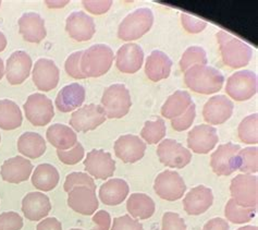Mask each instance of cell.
Here are the masks:
<instances>
[{
	"instance_id": "obj_1",
	"label": "cell",
	"mask_w": 258,
	"mask_h": 230,
	"mask_svg": "<svg viewBox=\"0 0 258 230\" xmlns=\"http://www.w3.org/2000/svg\"><path fill=\"white\" fill-rule=\"evenodd\" d=\"M184 82L193 92L209 95L222 89L225 77L216 68L209 66H194L185 71Z\"/></svg>"
},
{
	"instance_id": "obj_2",
	"label": "cell",
	"mask_w": 258,
	"mask_h": 230,
	"mask_svg": "<svg viewBox=\"0 0 258 230\" xmlns=\"http://www.w3.org/2000/svg\"><path fill=\"white\" fill-rule=\"evenodd\" d=\"M216 37L220 46L222 60L227 66L239 69L249 64L253 53L250 46L223 31L217 33Z\"/></svg>"
},
{
	"instance_id": "obj_3",
	"label": "cell",
	"mask_w": 258,
	"mask_h": 230,
	"mask_svg": "<svg viewBox=\"0 0 258 230\" xmlns=\"http://www.w3.org/2000/svg\"><path fill=\"white\" fill-rule=\"evenodd\" d=\"M113 59V51L109 46L95 44L83 51L81 70L86 78H99L109 71Z\"/></svg>"
},
{
	"instance_id": "obj_4",
	"label": "cell",
	"mask_w": 258,
	"mask_h": 230,
	"mask_svg": "<svg viewBox=\"0 0 258 230\" xmlns=\"http://www.w3.org/2000/svg\"><path fill=\"white\" fill-rule=\"evenodd\" d=\"M153 22L154 15L151 9H137L122 20L118 28V37L125 42L139 39L151 30Z\"/></svg>"
},
{
	"instance_id": "obj_5",
	"label": "cell",
	"mask_w": 258,
	"mask_h": 230,
	"mask_svg": "<svg viewBox=\"0 0 258 230\" xmlns=\"http://www.w3.org/2000/svg\"><path fill=\"white\" fill-rule=\"evenodd\" d=\"M101 107L107 118L119 119L127 114L132 106L130 92L124 84H112L105 90L101 97Z\"/></svg>"
},
{
	"instance_id": "obj_6",
	"label": "cell",
	"mask_w": 258,
	"mask_h": 230,
	"mask_svg": "<svg viewBox=\"0 0 258 230\" xmlns=\"http://www.w3.org/2000/svg\"><path fill=\"white\" fill-rule=\"evenodd\" d=\"M258 179L253 175H239L231 181V197L237 205L257 209Z\"/></svg>"
},
{
	"instance_id": "obj_7",
	"label": "cell",
	"mask_w": 258,
	"mask_h": 230,
	"mask_svg": "<svg viewBox=\"0 0 258 230\" xmlns=\"http://www.w3.org/2000/svg\"><path fill=\"white\" fill-rule=\"evenodd\" d=\"M26 119L35 127H43L48 125L55 116L52 101L44 94L35 93L28 97L23 105Z\"/></svg>"
},
{
	"instance_id": "obj_8",
	"label": "cell",
	"mask_w": 258,
	"mask_h": 230,
	"mask_svg": "<svg viewBox=\"0 0 258 230\" xmlns=\"http://www.w3.org/2000/svg\"><path fill=\"white\" fill-rule=\"evenodd\" d=\"M226 92L231 98L237 101L252 98L257 93V76L249 70L235 72L227 81Z\"/></svg>"
},
{
	"instance_id": "obj_9",
	"label": "cell",
	"mask_w": 258,
	"mask_h": 230,
	"mask_svg": "<svg viewBox=\"0 0 258 230\" xmlns=\"http://www.w3.org/2000/svg\"><path fill=\"white\" fill-rule=\"evenodd\" d=\"M154 190L162 200L173 202L183 197L186 191V185L178 172L166 170L155 179Z\"/></svg>"
},
{
	"instance_id": "obj_10",
	"label": "cell",
	"mask_w": 258,
	"mask_h": 230,
	"mask_svg": "<svg viewBox=\"0 0 258 230\" xmlns=\"http://www.w3.org/2000/svg\"><path fill=\"white\" fill-rule=\"evenodd\" d=\"M240 151L241 146L231 142L219 145L210 158V166L213 168V171L218 176H230L237 170L239 168L237 155Z\"/></svg>"
},
{
	"instance_id": "obj_11",
	"label": "cell",
	"mask_w": 258,
	"mask_h": 230,
	"mask_svg": "<svg viewBox=\"0 0 258 230\" xmlns=\"http://www.w3.org/2000/svg\"><path fill=\"white\" fill-rule=\"evenodd\" d=\"M107 117L100 105L90 104L74 111L70 119V126L78 132H87L95 130L103 125Z\"/></svg>"
},
{
	"instance_id": "obj_12",
	"label": "cell",
	"mask_w": 258,
	"mask_h": 230,
	"mask_svg": "<svg viewBox=\"0 0 258 230\" xmlns=\"http://www.w3.org/2000/svg\"><path fill=\"white\" fill-rule=\"evenodd\" d=\"M157 155L161 163L170 168L181 169L192 160V153L172 139L161 142L157 148Z\"/></svg>"
},
{
	"instance_id": "obj_13",
	"label": "cell",
	"mask_w": 258,
	"mask_h": 230,
	"mask_svg": "<svg viewBox=\"0 0 258 230\" xmlns=\"http://www.w3.org/2000/svg\"><path fill=\"white\" fill-rule=\"evenodd\" d=\"M85 170L94 178L105 180L110 178L115 171V161L111 154L104 150H92L84 160Z\"/></svg>"
},
{
	"instance_id": "obj_14",
	"label": "cell",
	"mask_w": 258,
	"mask_h": 230,
	"mask_svg": "<svg viewBox=\"0 0 258 230\" xmlns=\"http://www.w3.org/2000/svg\"><path fill=\"white\" fill-rule=\"evenodd\" d=\"M32 76L33 82L39 91L49 92L57 87L59 83L60 71L52 60L40 58L34 66Z\"/></svg>"
},
{
	"instance_id": "obj_15",
	"label": "cell",
	"mask_w": 258,
	"mask_h": 230,
	"mask_svg": "<svg viewBox=\"0 0 258 230\" xmlns=\"http://www.w3.org/2000/svg\"><path fill=\"white\" fill-rule=\"evenodd\" d=\"M219 137L217 129L209 125L194 127L187 134V146L194 153L207 154L218 143Z\"/></svg>"
},
{
	"instance_id": "obj_16",
	"label": "cell",
	"mask_w": 258,
	"mask_h": 230,
	"mask_svg": "<svg viewBox=\"0 0 258 230\" xmlns=\"http://www.w3.org/2000/svg\"><path fill=\"white\" fill-rule=\"evenodd\" d=\"M145 151L146 144L137 135H122L114 142L115 156L126 164L137 163L143 158Z\"/></svg>"
},
{
	"instance_id": "obj_17",
	"label": "cell",
	"mask_w": 258,
	"mask_h": 230,
	"mask_svg": "<svg viewBox=\"0 0 258 230\" xmlns=\"http://www.w3.org/2000/svg\"><path fill=\"white\" fill-rule=\"evenodd\" d=\"M32 58L23 50H17L11 53L7 60L6 77L11 85L23 83L29 78L32 69Z\"/></svg>"
},
{
	"instance_id": "obj_18",
	"label": "cell",
	"mask_w": 258,
	"mask_h": 230,
	"mask_svg": "<svg viewBox=\"0 0 258 230\" xmlns=\"http://www.w3.org/2000/svg\"><path fill=\"white\" fill-rule=\"evenodd\" d=\"M68 205L74 212L85 216L93 215L99 206L96 191L87 187H76L68 193Z\"/></svg>"
},
{
	"instance_id": "obj_19",
	"label": "cell",
	"mask_w": 258,
	"mask_h": 230,
	"mask_svg": "<svg viewBox=\"0 0 258 230\" xmlns=\"http://www.w3.org/2000/svg\"><path fill=\"white\" fill-rule=\"evenodd\" d=\"M234 105L225 95H216L210 98L203 108V117L209 125H221L232 116Z\"/></svg>"
},
{
	"instance_id": "obj_20",
	"label": "cell",
	"mask_w": 258,
	"mask_h": 230,
	"mask_svg": "<svg viewBox=\"0 0 258 230\" xmlns=\"http://www.w3.org/2000/svg\"><path fill=\"white\" fill-rule=\"evenodd\" d=\"M66 31L71 38L78 42H86L92 39L96 28L92 17L87 16L83 11H76L67 18Z\"/></svg>"
},
{
	"instance_id": "obj_21",
	"label": "cell",
	"mask_w": 258,
	"mask_h": 230,
	"mask_svg": "<svg viewBox=\"0 0 258 230\" xmlns=\"http://www.w3.org/2000/svg\"><path fill=\"white\" fill-rule=\"evenodd\" d=\"M117 68L123 73L133 74L138 72L144 62V51L141 46L135 43H128L121 46L117 51Z\"/></svg>"
},
{
	"instance_id": "obj_22",
	"label": "cell",
	"mask_w": 258,
	"mask_h": 230,
	"mask_svg": "<svg viewBox=\"0 0 258 230\" xmlns=\"http://www.w3.org/2000/svg\"><path fill=\"white\" fill-rule=\"evenodd\" d=\"M19 32L26 42L36 44L42 42L47 35L44 19L35 12L23 13L19 19Z\"/></svg>"
},
{
	"instance_id": "obj_23",
	"label": "cell",
	"mask_w": 258,
	"mask_h": 230,
	"mask_svg": "<svg viewBox=\"0 0 258 230\" xmlns=\"http://www.w3.org/2000/svg\"><path fill=\"white\" fill-rule=\"evenodd\" d=\"M33 170V165L29 159L22 156H16L5 160L2 166L3 180L9 182V184H21L30 178Z\"/></svg>"
},
{
	"instance_id": "obj_24",
	"label": "cell",
	"mask_w": 258,
	"mask_h": 230,
	"mask_svg": "<svg viewBox=\"0 0 258 230\" xmlns=\"http://www.w3.org/2000/svg\"><path fill=\"white\" fill-rule=\"evenodd\" d=\"M50 211V200L44 193L30 192L22 200V212L29 220L38 221L44 219Z\"/></svg>"
},
{
	"instance_id": "obj_25",
	"label": "cell",
	"mask_w": 258,
	"mask_h": 230,
	"mask_svg": "<svg viewBox=\"0 0 258 230\" xmlns=\"http://www.w3.org/2000/svg\"><path fill=\"white\" fill-rule=\"evenodd\" d=\"M214 203V194L212 189L205 186L193 188L183 200L185 212L188 215H201L208 211Z\"/></svg>"
},
{
	"instance_id": "obj_26",
	"label": "cell",
	"mask_w": 258,
	"mask_h": 230,
	"mask_svg": "<svg viewBox=\"0 0 258 230\" xmlns=\"http://www.w3.org/2000/svg\"><path fill=\"white\" fill-rule=\"evenodd\" d=\"M85 100V89L79 83H71L60 90L56 97V107L61 112H70L82 106Z\"/></svg>"
},
{
	"instance_id": "obj_27",
	"label": "cell",
	"mask_w": 258,
	"mask_h": 230,
	"mask_svg": "<svg viewBox=\"0 0 258 230\" xmlns=\"http://www.w3.org/2000/svg\"><path fill=\"white\" fill-rule=\"evenodd\" d=\"M172 62L165 52L154 50L147 57L145 65V74L153 82L167 79L170 76Z\"/></svg>"
},
{
	"instance_id": "obj_28",
	"label": "cell",
	"mask_w": 258,
	"mask_h": 230,
	"mask_svg": "<svg viewBox=\"0 0 258 230\" xmlns=\"http://www.w3.org/2000/svg\"><path fill=\"white\" fill-rule=\"evenodd\" d=\"M130 191L126 181L120 178H113L106 181L99 189V199L106 205L115 206L123 202Z\"/></svg>"
},
{
	"instance_id": "obj_29",
	"label": "cell",
	"mask_w": 258,
	"mask_h": 230,
	"mask_svg": "<svg viewBox=\"0 0 258 230\" xmlns=\"http://www.w3.org/2000/svg\"><path fill=\"white\" fill-rule=\"evenodd\" d=\"M47 140L59 151H68L78 143V135L70 127L55 124L47 129Z\"/></svg>"
},
{
	"instance_id": "obj_30",
	"label": "cell",
	"mask_w": 258,
	"mask_h": 230,
	"mask_svg": "<svg viewBox=\"0 0 258 230\" xmlns=\"http://www.w3.org/2000/svg\"><path fill=\"white\" fill-rule=\"evenodd\" d=\"M60 176L55 166L50 164L38 165L32 176V185L40 191L48 192L59 184Z\"/></svg>"
},
{
	"instance_id": "obj_31",
	"label": "cell",
	"mask_w": 258,
	"mask_h": 230,
	"mask_svg": "<svg viewBox=\"0 0 258 230\" xmlns=\"http://www.w3.org/2000/svg\"><path fill=\"white\" fill-rule=\"evenodd\" d=\"M192 104V97L188 92L176 91L162 105L161 114L167 119H175L182 116Z\"/></svg>"
},
{
	"instance_id": "obj_32",
	"label": "cell",
	"mask_w": 258,
	"mask_h": 230,
	"mask_svg": "<svg viewBox=\"0 0 258 230\" xmlns=\"http://www.w3.org/2000/svg\"><path fill=\"white\" fill-rule=\"evenodd\" d=\"M18 151L26 157L35 159L46 152V142L38 133L25 132L18 140Z\"/></svg>"
},
{
	"instance_id": "obj_33",
	"label": "cell",
	"mask_w": 258,
	"mask_h": 230,
	"mask_svg": "<svg viewBox=\"0 0 258 230\" xmlns=\"http://www.w3.org/2000/svg\"><path fill=\"white\" fill-rule=\"evenodd\" d=\"M154 200L144 193H133L127 199L126 209L132 217L139 219L151 218L155 213Z\"/></svg>"
},
{
	"instance_id": "obj_34",
	"label": "cell",
	"mask_w": 258,
	"mask_h": 230,
	"mask_svg": "<svg viewBox=\"0 0 258 230\" xmlns=\"http://www.w3.org/2000/svg\"><path fill=\"white\" fill-rule=\"evenodd\" d=\"M22 112L15 101L0 100V128L4 130H15L22 125Z\"/></svg>"
},
{
	"instance_id": "obj_35",
	"label": "cell",
	"mask_w": 258,
	"mask_h": 230,
	"mask_svg": "<svg viewBox=\"0 0 258 230\" xmlns=\"http://www.w3.org/2000/svg\"><path fill=\"white\" fill-rule=\"evenodd\" d=\"M225 215L227 219L233 224H245L255 217L256 209L242 207L237 205L233 199H230L225 208Z\"/></svg>"
},
{
	"instance_id": "obj_36",
	"label": "cell",
	"mask_w": 258,
	"mask_h": 230,
	"mask_svg": "<svg viewBox=\"0 0 258 230\" xmlns=\"http://www.w3.org/2000/svg\"><path fill=\"white\" fill-rule=\"evenodd\" d=\"M207 62L205 49L200 46H191L183 52L180 60V69L185 72L194 66H206Z\"/></svg>"
},
{
	"instance_id": "obj_37",
	"label": "cell",
	"mask_w": 258,
	"mask_h": 230,
	"mask_svg": "<svg viewBox=\"0 0 258 230\" xmlns=\"http://www.w3.org/2000/svg\"><path fill=\"white\" fill-rule=\"evenodd\" d=\"M167 128L164 119L158 118L155 121H146L141 135L148 144H157L165 138Z\"/></svg>"
},
{
	"instance_id": "obj_38",
	"label": "cell",
	"mask_w": 258,
	"mask_h": 230,
	"mask_svg": "<svg viewBox=\"0 0 258 230\" xmlns=\"http://www.w3.org/2000/svg\"><path fill=\"white\" fill-rule=\"evenodd\" d=\"M257 113L249 114L244 118L239 126V138L245 144H257Z\"/></svg>"
},
{
	"instance_id": "obj_39",
	"label": "cell",
	"mask_w": 258,
	"mask_h": 230,
	"mask_svg": "<svg viewBox=\"0 0 258 230\" xmlns=\"http://www.w3.org/2000/svg\"><path fill=\"white\" fill-rule=\"evenodd\" d=\"M257 154V146L246 147L244 150H241L239 155H237V158H239V168H237V170L244 172V175L256 174L258 171Z\"/></svg>"
},
{
	"instance_id": "obj_40",
	"label": "cell",
	"mask_w": 258,
	"mask_h": 230,
	"mask_svg": "<svg viewBox=\"0 0 258 230\" xmlns=\"http://www.w3.org/2000/svg\"><path fill=\"white\" fill-rule=\"evenodd\" d=\"M76 187H87L96 191V185H95L94 179L85 172H71L67 176L63 185L64 191L69 193Z\"/></svg>"
},
{
	"instance_id": "obj_41",
	"label": "cell",
	"mask_w": 258,
	"mask_h": 230,
	"mask_svg": "<svg viewBox=\"0 0 258 230\" xmlns=\"http://www.w3.org/2000/svg\"><path fill=\"white\" fill-rule=\"evenodd\" d=\"M84 147L83 145L78 142L72 148L68 151H59L57 150L58 158L61 160V163L66 165H76L81 161L84 157Z\"/></svg>"
},
{
	"instance_id": "obj_42",
	"label": "cell",
	"mask_w": 258,
	"mask_h": 230,
	"mask_svg": "<svg viewBox=\"0 0 258 230\" xmlns=\"http://www.w3.org/2000/svg\"><path fill=\"white\" fill-rule=\"evenodd\" d=\"M84 50H80L71 53V55L67 58L64 64L66 72L69 74L70 77L74 79H86L81 70V59H82Z\"/></svg>"
},
{
	"instance_id": "obj_43",
	"label": "cell",
	"mask_w": 258,
	"mask_h": 230,
	"mask_svg": "<svg viewBox=\"0 0 258 230\" xmlns=\"http://www.w3.org/2000/svg\"><path fill=\"white\" fill-rule=\"evenodd\" d=\"M195 117H196V106L193 103L187 108L186 111L183 113L182 116L171 120V126L175 131H179V132L187 130L194 123Z\"/></svg>"
},
{
	"instance_id": "obj_44",
	"label": "cell",
	"mask_w": 258,
	"mask_h": 230,
	"mask_svg": "<svg viewBox=\"0 0 258 230\" xmlns=\"http://www.w3.org/2000/svg\"><path fill=\"white\" fill-rule=\"evenodd\" d=\"M23 227V219L16 212L0 214V230H20Z\"/></svg>"
},
{
	"instance_id": "obj_45",
	"label": "cell",
	"mask_w": 258,
	"mask_h": 230,
	"mask_svg": "<svg viewBox=\"0 0 258 230\" xmlns=\"http://www.w3.org/2000/svg\"><path fill=\"white\" fill-rule=\"evenodd\" d=\"M161 230H186V225L179 214L167 212L162 216Z\"/></svg>"
},
{
	"instance_id": "obj_46",
	"label": "cell",
	"mask_w": 258,
	"mask_h": 230,
	"mask_svg": "<svg viewBox=\"0 0 258 230\" xmlns=\"http://www.w3.org/2000/svg\"><path fill=\"white\" fill-rule=\"evenodd\" d=\"M110 230H144V228L138 219H133L130 215H123L113 219Z\"/></svg>"
},
{
	"instance_id": "obj_47",
	"label": "cell",
	"mask_w": 258,
	"mask_h": 230,
	"mask_svg": "<svg viewBox=\"0 0 258 230\" xmlns=\"http://www.w3.org/2000/svg\"><path fill=\"white\" fill-rule=\"evenodd\" d=\"M181 21H182L183 28L185 29L186 32L191 34L201 33L205 30V28L207 26V23L205 21H203L201 19L188 16L186 13H182Z\"/></svg>"
},
{
	"instance_id": "obj_48",
	"label": "cell",
	"mask_w": 258,
	"mask_h": 230,
	"mask_svg": "<svg viewBox=\"0 0 258 230\" xmlns=\"http://www.w3.org/2000/svg\"><path fill=\"white\" fill-rule=\"evenodd\" d=\"M84 8L88 11L93 13V15H103V13H106L108 10L110 9V7L112 5V2L110 0H84L82 3Z\"/></svg>"
},
{
	"instance_id": "obj_49",
	"label": "cell",
	"mask_w": 258,
	"mask_h": 230,
	"mask_svg": "<svg viewBox=\"0 0 258 230\" xmlns=\"http://www.w3.org/2000/svg\"><path fill=\"white\" fill-rule=\"evenodd\" d=\"M93 222L95 226L91 230H109L111 226L110 214L106 211H98L93 216Z\"/></svg>"
},
{
	"instance_id": "obj_50",
	"label": "cell",
	"mask_w": 258,
	"mask_h": 230,
	"mask_svg": "<svg viewBox=\"0 0 258 230\" xmlns=\"http://www.w3.org/2000/svg\"><path fill=\"white\" fill-rule=\"evenodd\" d=\"M36 230H62V225L57 218L48 217L39 222Z\"/></svg>"
},
{
	"instance_id": "obj_51",
	"label": "cell",
	"mask_w": 258,
	"mask_h": 230,
	"mask_svg": "<svg viewBox=\"0 0 258 230\" xmlns=\"http://www.w3.org/2000/svg\"><path fill=\"white\" fill-rule=\"evenodd\" d=\"M203 230H230L227 220L222 218H213L207 221Z\"/></svg>"
},
{
	"instance_id": "obj_52",
	"label": "cell",
	"mask_w": 258,
	"mask_h": 230,
	"mask_svg": "<svg viewBox=\"0 0 258 230\" xmlns=\"http://www.w3.org/2000/svg\"><path fill=\"white\" fill-rule=\"evenodd\" d=\"M68 3H69V2H58V3H55V2H46L47 6H48L49 8H60V7H64Z\"/></svg>"
},
{
	"instance_id": "obj_53",
	"label": "cell",
	"mask_w": 258,
	"mask_h": 230,
	"mask_svg": "<svg viewBox=\"0 0 258 230\" xmlns=\"http://www.w3.org/2000/svg\"><path fill=\"white\" fill-rule=\"evenodd\" d=\"M7 47V38L3 32H0V52L4 51Z\"/></svg>"
},
{
	"instance_id": "obj_54",
	"label": "cell",
	"mask_w": 258,
	"mask_h": 230,
	"mask_svg": "<svg viewBox=\"0 0 258 230\" xmlns=\"http://www.w3.org/2000/svg\"><path fill=\"white\" fill-rule=\"evenodd\" d=\"M6 74V70H5V65H4V60L0 58V80L4 78V76Z\"/></svg>"
},
{
	"instance_id": "obj_55",
	"label": "cell",
	"mask_w": 258,
	"mask_h": 230,
	"mask_svg": "<svg viewBox=\"0 0 258 230\" xmlns=\"http://www.w3.org/2000/svg\"><path fill=\"white\" fill-rule=\"evenodd\" d=\"M237 230H257V227L256 226H244V227H241Z\"/></svg>"
},
{
	"instance_id": "obj_56",
	"label": "cell",
	"mask_w": 258,
	"mask_h": 230,
	"mask_svg": "<svg viewBox=\"0 0 258 230\" xmlns=\"http://www.w3.org/2000/svg\"><path fill=\"white\" fill-rule=\"evenodd\" d=\"M70 230H82V229H78V228H73V229H70Z\"/></svg>"
},
{
	"instance_id": "obj_57",
	"label": "cell",
	"mask_w": 258,
	"mask_h": 230,
	"mask_svg": "<svg viewBox=\"0 0 258 230\" xmlns=\"http://www.w3.org/2000/svg\"><path fill=\"white\" fill-rule=\"evenodd\" d=\"M0 142H2V135H0Z\"/></svg>"
},
{
	"instance_id": "obj_58",
	"label": "cell",
	"mask_w": 258,
	"mask_h": 230,
	"mask_svg": "<svg viewBox=\"0 0 258 230\" xmlns=\"http://www.w3.org/2000/svg\"><path fill=\"white\" fill-rule=\"evenodd\" d=\"M0 6H2V2H0Z\"/></svg>"
}]
</instances>
